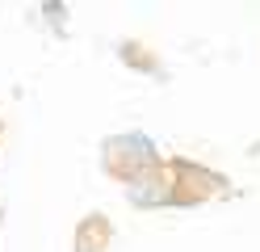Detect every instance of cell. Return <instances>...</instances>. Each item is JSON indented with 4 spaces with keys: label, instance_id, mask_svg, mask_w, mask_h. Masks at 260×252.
<instances>
[{
    "label": "cell",
    "instance_id": "obj_1",
    "mask_svg": "<svg viewBox=\"0 0 260 252\" xmlns=\"http://www.w3.org/2000/svg\"><path fill=\"white\" fill-rule=\"evenodd\" d=\"M168 156H159V147L151 134H143V130H126V134H109V139L101 143V164H105V173L113 181H122L126 189L130 185H139V181H147L155 177L159 168H164Z\"/></svg>",
    "mask_w": 260,
    "mask_h": 252
},
{
    "label": "cell",
    "instance_id": "obj_2",
    "mask_svg": "<svg viewBox=\"0 0 260 252\" xmlns=\"http://www.w3.org/2000/svg\"><path fill=\"white\" fill-rule=\"evenodd\" d=\"M164 185H168V206H202V202L231 189L222 173H214L210 164L189 160V156L164 160Z\"/></svg>",
    "mask_w": 260,
    "mask_h": 252
},
{
    "label": "cell",
    "instance_id": "obj_3",
    "mask_svg": "<svg viewBox=\"0 0 260 252\" xmlns=\"http://www.w3.org/2000/svg\"><path fill=\"white\" fill-rule=\"evenodd\" d=\"M109 244H113V223H109V214L92 210V214H84V218L76 223L72 252H105Z\"/></svg>",
    "mask_w": 260,
    "mask_h": 252
},
{
    "label": "cell",
    "instance_id": "obj_4",
    "mask_svg": "<svg viewBox=\"0 0 260 252\" xmlns=\"http://www.w3.org/2000/svg\"><path fill=\"white\" fill-rule=\"evenodd\" d=\"M118 59H122V63H130L135 72H147V76H159V67H164V63H159V55H155V50H147L139 38L118 42Z\"/></svg>",
    "mask_w": 260,
    "mask_h": 252
},
{
    "label": "cell",
    "instance_id": "obj_5",
    "mask_svg": "<svg viewBox=\"0 0 260 252\" xmlns=\"http://www.w3.org/2000/svg\"><path fill=\"white\" fill-rule=\"evenodd\" d=\"M0 223H5V210H0Z\"/></svg>",
    "mask_w": 260,
    "mask_h": 252
},
{
    "label": "cell",
    "instance_id": "obj_6",
    "mask_svg": "<svg viewBox=\"0 0 260 252\" xmlns=\"http://www.w3.org/2000/svg\"><path fill=\"white\" fill-rule=\"evenodd\" d=\"M0 134H5V122H0Z\"/></svg>",
    "mask_w": 260,
    "mask_h": 252
}]
</instances>
